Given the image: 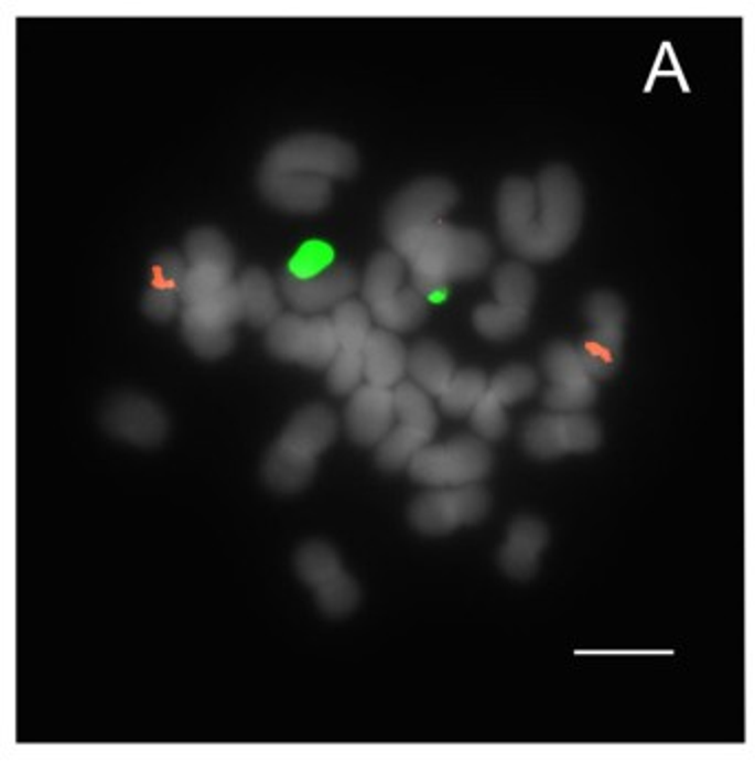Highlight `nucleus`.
Segmentation results:
<instances>
[{
  "mask_svg": "<svg viewBox=\"0 0 755 762\" xmlns=\"http://www.w3.org/2000/svg\"><path fill=\"white\" fill-rule=\"evenodd\" d=\"M583 195L565 167H548L539 182L510 178L497 197L499 235L526 261L561 257L579 235Z\"/></svg>",
  "mask_w": 755,
  "mask_h": 762,
  "instance_id": "f257e3e1",
  "label": "nucleus"
},
{
  "mask_svg": "<svg viewBox=\"0 0 755 762\" xmlns=\"http://www.w3.org/2000/svg\"><path fill=\"white\" fill-rule=\"evenodd\" d=\"M391 248L427 299H442L451 283L475 279L490 264V244L484 235L444 222L407 233Z\"/></svg>",
  "mask_w": 755,
  "mask_h": 762,
  "instance_id": "f03ea898",
  "label": "nucleus"
},
{
  "mask_svg": "<svg viewBox=\"0 0 755 762\" xmlns=\"http://www.w3.org/2000/svg\"><path fill=\"white\" fill-rule=\"evenodd\" d=\"M336 429V418L325 405L303 407L266 458V484L277 493L303 491L316 471L319 455L334 442Z\"/></svg>",
  "mask_w": 755,
  "mask_h": 762,
  "instance_id": "7ed1b4c3",
  "label": "nucleus"
},
{
  "mask_svg": "<svg viewBox=\"0 0 755 762\" xmlns=\"http://www.w3.org/2000/svg\"><path fill=\"white\" fill-rule=\"evenodd\" d=\"M407 264L391 250L376 255L363 279V301L371 312V319L389 332L416 330L429 312V299L405 281Z\"/></svg>",
  "mask_w": 755,
  "mask_h": 762,
  "instance_id": "20e7f679",
  "label": "nucleus"
},
{
  "mask_svg": "<svg viewBox=\"0 0 755 762\" xmlns=\"http://www.w3.org/2000/svg\"><path fill=\"white\" fill-rule=\"evenodd\" d=\"M493 466L486 440L457 436L442 444L424 447L409 464V475L429 489H457L479 484Z\"/></svg>",
  "mask_w": 755,
  "mask_h": 762,
  "instance_id": "39448f33",
  "label": "nucleus"
},
{
  "mask_svg": "<svg viewBox=\"0 0 755 762\" xmlns=\"http://www.w3.org/2000/svg\"><path fill=\"white\" fill-rule=\"evenodd\" d=\"M356 169V151L343 140L330 136H294L279 142L266 155L261 173L343 180L354 175Z\"/></svg>",
  "mask_w": 755,
  "mask_h": 762,
  "instance_id": "423d86ee",
  "label": "nucleus"
},
{
  "mask_svg": "<svg viewBox=\"0 0 755 762\" xmlns=\"http://www.w3.org/2000/svg\"><path fill=\"white\" fill-rule=\"evenodd\" d=\"M266 345L279 361L310 369H327L338 352V334L332 316L283 312L268 328Z\"/></svg>",
  "mask_w": 755,
  "mask_h": 762,
  "instance_id": "0eeeda50",
  "label": "nucleus"
},
{
  "mask_svg": "<svg viewBox=\"0 0 755 762\" xmlns=\"http://www.w3.org/2000/svg\"><path fill=\"white\" fill-rule=\"evenodd\" d=\"M244 319L241 294L237 281L219 294L184 305L182 332L186 343L202 358H219L235 345V325Z\"/></svg>",
  "mask_w": 755,
  "mask_h": 762,
  "instance_id": "6e6552de",
  "label": "nucleus"
},
{
  "mask_svg": "<svg viewBox=\"0 0 755 762\" xmlns=\"http://www.w3.org/2000/svg\"><path fill=\"white\" fill-rule=\"evenodd\" d=\"M583 312L590 330L581 339L576 350L596 380L610 378L621 363V347L627 321L625 305L612 292H594L585 301Z\"/></svg>",
  "mask_w": 755,
  "mask_h": 762,
  "instance_id": "1a4fd4ad",
  "label": "nucleus"
},
{
  "mask_svg": "<svg viewBox=\"0 0 755 762\" xmlns=\"http://www.w3.org/2000/svg\"><path fill=\"white\" fill-rule=\"evenodd\" d=\"M490 508L488 493L477 486L431 489L422 493L409 508V519L424 535H444L460 526L477 524Z\"/></svg>",
  "mask_w": 755,
  "mask_h": 762,
  "instance_id": "9d476101",
  "label": "nucleus"
},
{
  "mask_svg": "<svg viewBox=\"0 0 755 762\" xmlns=\"http://www.w3.org/2000/svg\"><path fill=\"white\" fill-rule=\"evenodd\" d=\"M296 572L314 588L319 608L330 616H345L360 601V590L345 572L338 552L323 541H310L296 552Z\"/></svg>",
  "mask_w": 755,
  "mask_h": 762,
  "instance_id": "9b49d317",
  "label": "nucleus"
},
{
  "mask_svg": "<svg viewBox=\"0 0 755 762\" xmlns=\"http://www.w3.org/2000/svg\"><path fill=\"white\" fill-rule=\"evenodd\" d=\"M548 389L543 403L557 414H583L596 400V378L585 367L576 345L552 343L543 354Z\"/></svg>",
  "mask_w": 755,
  "mask_h": 762,
  "instance_id": "f8f14e48",
  "label": "nucleus"
},
{
  "mask_svg": "<svg viewBox=\"0 0 755 762\" xmlns=\"http://www.w3.org/2000/svg\"><path fill=\"white\" fill-rule=\"evenodd\" d=\"M457 204V191L453 184L427 178L418 180L400 191L385 213V235L389 244L405 237L407 233L427 228L442 222V217Z\"/></svg>",
  "mask_w": 755,
  "mask_h": 762,
  "instance_id": "ddd939ff",
  "label": "nucleus"
},
{
  "mask_svg": "<svg viewBox=\"0 0 755 762\" xmlns=\"http://www.w3.org/2000/svg\"><path fill=\"white\" fill-rule=\"evenodd\" d=\"M601 444V427L585 414L535 416L524 429V449L537 460L587 453Z\"/></svg>",
  "mask_w": 755,
  "mask_h": 762,
  "instance_id": "4468645a",
  "label": "nucleus"
},
{
  "mask_svg": "<svg viewBox=\"0 0 755 762\" xmlns=\"http://www.w3.org/2000/svg\"><path fill=\"white\" fill-rule=\"evenodd\" d=\"M358 288V277L347 266H334L316 275L299 277L288 268L281 272V292L294 312L312 316L325 310H334L343 301L352 299Z\"/></svg>",
  "mask_w": 755,
  "mask_h": 762,
  "instance_id": "2eb2a0df",
  "label": "nucleus"
},
{
  "mask_svg": "<svg viewBox=\"0 0 755 762\" xmlns=\"http://www.w3.org/2000/svg\"><path fill=\"white\" fill-rule=\"evenodd\" d=\"M103 422L111 436L140 447L162 442L169 431L166 414L153 400L138 394H122L109 400Z\"/></svg>",
  "mask_w": 755,
  "mask_h": 762,
  "instance_id": "dca6fc26",
  "label": "nucleus"
},
{
  "mask_svg": "<svg viewBox=\"0 0 755 762\" xmlns=\"http://www.w3.org/2000/svg\"><path fill=\"white\" fill-rule=\"evenodd\" d=\"M396 422L393 389L360 385L345 409V427L349 438L363 447H378Z\"/></svg>",
  "mask_w": 755,
  "mask_h": 762,
  "instance_id": "f3484780",
  "label": "nucleus"
},
{
  "mask_svg": "<svg viewBox=\"0 0 755 762\" xmlns=\"http://www.w3.org/2000/svg\"><path fill=\"white\" fill-rule=\"evenodd\" d=\"M259 189L263 197L285 211V213H299L310 215L319 213L327 206L332 197L330 180L316 178V175H259Z\"/></svg>",
  "mask_w": 755,
  "mask_h": 762,
  "instance_id": "a211bd4d",
  "label": "nucleus"
},
{
  "mask_svg": "<svg viewBox=\"0 0 755 762\" xmlns=\"http://www.w3.org/2000/svg\"><path fill=\"white\" fill-rule=\"evenodd\" d=\"M188 272L186 257L177 253H162L151 266V286L144 294L142 308L153 321H171L182 301V283Z\"/></svg>",
  "mask_w": 755,
  "mask_h": 762,
  "instance_id": "6ab92c4d",
  "label": "nucleus"
},
{
  "mask_svg": "<svg viewBox=\"0 0 755 762\" xmlns=\"http://www.w3.org/2000/svg\"><path fill=\"white\" fill-rule=\"evenodd\" d=\"M548 546V530L535 517H519L513 522L508 537L499 550V566L513 579H530L543 548Z\"/></svg>",
  "mask_w": 755,
  "mask_h": 762,
  "instance_id": "aec40b11",
  "label": "nucleus"
},
{
  "mask_svg": "<svg viewBox=\"0 0 755 762\" xmlns=\"http://www.w3.org/2000/svg\"><path fill=\"white\" fill-rule=\"evenodd\" d=\"M409 352L396 332L371 330L365 343V380L376 387L393 389L407 374Z\"/></svg>",
  "mask_w": 755,
  "mask_h": 762,
  "instance_id": "412c9836",
  "label": "nucleus"
},
{
  "mask_svg": "<svg viewBox=\"0 0 755 762\" xmlns=\"http://www.w3.org/2000/svg\"><path fill=\"white\" fill-rule=\"evenodd\" d=\"M237 288L241 294L244 319L250 325L268 330L283 314L277 286L268 272L250 268L237 279Z\"/></svg>",
  "mask_w": 755,
  "mask_h": 762,
  "instance_id": "4be33fe9",
  "label": "nucleus"
},
{
  "mask_svg": "<svg viewBox=\"0 0 755 762\" xmlns=\"http://www.w3.org/2000/svg\"><path fill=\"white\" fill-rule=\"evenodd\" d=\"M407 374L411 376V383H416L429 396L438 398L453 380L455 365L451 354L442 345L433 341H422L409 352Z\"/></svg>",
  "mask_w": 755,
  "mask_h": 762,
  "instance_id": "5701e85b",
  "label": "nucleus"
},
{
  "mask_svg": "<svg viewBox=\"0 0 755 762\" xmlns=\"http://www.w3.org/2000/svg\"><path fill=\"white\" fill-rule=\"evenodd\" d=\"M431 440H433L431 433L398 422V427H393V429L389 431V436L378 444L376 462H378L380 469H385V471H389V473L409 469V464L413 462V458H416L424 447H429Z\"/></svg>",
  "mask_w": 755,
  "mask_h": 762,
  "instance_id": "b1692460",
  "label": "nucleus"
},
{
  "mask_svg": "<svg viewBox=\"0 0 755 762\" xmlns=\"http://www.w3.org/2000/svg\"><path fill=\"white\" fill-rule=\"evenodd\" d=\"M493 294L495 303L515 308V310H528L532 308L535 294H537V281L528 266L519 261H508L497 268L493 277Z\"/></svg>",
  "mask_w": 755,
  "mask_h": 762,
  "instance_id": "393cba45",
  "label": "nucleus"
},
{
  "mask_svg": "<svg viewBox=\"0 0 755 762\" xmlns=\"http://www.w3.org/2000/svg\"><path fill=\"white\" fill-rule=\"evenodd\" d=\"M486 389H488V378L479 369H460L455 372L446 389L438 396V400L444 414L462 418V416L473 414L477 403L484 398Z\"/></svg>",
  "mask_w": 755,
  "mask_h": 762,
  "instance_id": "a878e982",
  "label": "nucleus"
},
{
  "mask_svg": "<svg viewBox=\"0 0 755 762\" xmlns=\"http://www.w3.org/2000/svg\"><path fill=\"white\" fill-rule=\"evenodd\" d=\"M393 403H396V420L400 425H409L435 436L438 429V414L433 407L431 396L420 389L416 383H400L393 387Z\"/></svg>",
  "mask_w": 755,
  "mask_h": 762,
  "instance_id": "bb28decb",
  "label": "nucleus"
},
{
  "mask_svg": "<svg viewBox=\"0 0 755 762\" xmlns=\"http://www.w3.org/2000/svg\"><path fill=\"white\" fill-rule=\"evenodd\" d=\"M184 253L188 266H215L235 272V250L215 228L193 230L186 239Z\"/></svg>",
  "mask_w": 755,
  "mask_h": 762,
  "instance_id": "cd10ccee",
  "label": "nucleus"
},
{
  "mask_svg": "<svg viewBox=\"0 0 755 762\" xmlns=\"http://www.w3.org/2000/svg\"><path fill=\"white\" fill-rule=\"evenodd\" d=\"M528 310H515L499 303L479 305L473 314L475 330L490 341H508L519 336L528 325Z\"/></svg>",
  "mask_w": 755,
  "mask_h": 762,
  "instance_id": "c85d7f7f",
  "label": "nucleus"
},
{
  "mask_svg": "<svg viewBox=\"0 0 755 762\" xmlns=\"http://www.w3.org/2000/svg\"><path fill=\"white\" fill-rule=\"evenodd\" d=\"M235 283L233 272L215 266H188V272L182 283V303L195 305L202 303L222 290Z\"/></svg>",
  "mask_w": 755,
  "mask_h": 762,
  "instance_id": "c756f323",
  "label": "nucleus"
},
{
  "mask_svg": "<svg viewBox=\"0 0 755 762\" xmlns=\"http://www.w3.org/2000/svg\"><path fill=\"white\" fill-rule=\"evenodd\" d=\"M537 389V374L526 365H508L488 380V394L504 407L526 400Z\"/></svg>",
  "mask_w": 755,
  "mask_h": 762,
  "instance_id": "7c9ffc66",
  "label": "nucleus"
},
{
  "mask_svg": "<svg viewBox=\"0 0 755 762\" xmlns=\"http://www.w3.org/2000/svg\"><path fill=\"white\" fill-rule=\"evenodd\" d=\"M506 407L495 400L488 389L484 394V398L477 403V407L473 409V414L468 416L471 418V425L477 433V438L482 440H499L506 436L508 431V420H506Z\"/></svg>",
  "mask_w": 755,
  "mask_h": 762,
  "instance_id": "2f4dec72",
  "label": "nucleus"
},
{
  "mask_svg": "<svg viewBox=\"0 0 755 762\" xmlns=\"http://www.w3.org/2000/svg\"><path fill=\"white\" fill-rule=\"evenodd\" d=\"M332 259V253L327 246L323 244H310L305 246L296 259L288 266L290 272L299 275V277H308V275H316V272H323L327 270V264Z\"/></svg>",
  "mask_w": 755,
  "mask_h": 762,
  "instance_id": "473e14b6",
  "label": "nucleus"
}]
</instances>
